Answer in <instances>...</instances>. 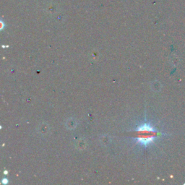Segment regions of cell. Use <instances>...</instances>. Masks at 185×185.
<instances>
[{"instance_id": "1", "label": "cell", "mask_w": 185, "mask_h": 185, "mask_svg": "<svg viewBox=\"0 0 185 185\" xmlns=\"http://www.w3.org/2000/svg\"><path fill=\"white\" fill-rule=\"evenodd\" d=\"M137 141L142 146H148L154 141L155 138L159 135V132L148 124H142L136 130Z\"/></svg>"}, {"instance_id": "2", "label": "cell", "mask_w": 185, "mask_h": 185, "mask_svg": "<svg viewBox=\"0 0 185 185\" xmlns=\"http://www.w3.org/2000/svg\"><path fill=\"white\" fill-rule=\"evenodd\" d=\"M2 184H7L8 183V180L7 179H2Z\"/></svg>"}, {"instance_id": "3", "label": "cell", "mask_w": 185, "mask_h": 185, "mask_svg": "<svg viewBox=\"0 0 185 185\" xmlns=\"http://www.w3.org/2000/svg\"><path fill=\"white\" fill-rule=\"evenodd\" d=\"M1 25H2V26H1V30H2V29H3V28H4V23H3V22L2 21H1Z\"/></svg>"}]
</instances>
